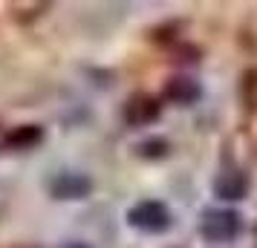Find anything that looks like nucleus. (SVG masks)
<instances>
[{
  "mask_svg": "<svg viewBox=\"0 0 257 248\" xmlns=\"http://www.w3.org/2000/svg\"><path fill=\"white\" fill-rule=\"evenodd\" d=\"M243 213L234 208H208L199 216V234L205 242H231L243 234Z\"/></svg>",
  "mask_w": 257,
  "mask_h": 248,
  "instance_id": "nucleus-1",
  "label": "nucleus"
},
{
  "mask_svg": "<svg viewBox=\"0 0 257 248\" xmlns=\"http://www.w3.org/2000/svg\"><path fill=\"white\" fill-rule=\"evenodd\" d=\"M124 219L133 231H142V234H165L171 225H174V216H171V208L159 199H139L133 202L124 213Z\"/></svg>",
  "mask_w": 257,
  "mask_h": 248,
  "instance_id": "nucleus-2",
  "label": "nucleus"
},
{
  "mask_svg": "<svg viewBox=\"0 0 257 248\" xmlns=\"http://www.w3.org/2000/svg\"><path fill=\"white\" fill-rule=\"evenodd\" d=\"M49 193L61 202H70V199H87L93 193V179L81 173V170H58L55 176L47 182Z\"/></svg>",
  "mask_w": 257,
  "mask_h": 248,
  "instance_id": "nucleus-3",
  "label": "nucleus"
},
{
  "mask_svg": "<svg viewBox=\"0 0 257 248\" xmlns=\"http://www.w3.org/2000/svg\"><path fill=\"white\" fill-rule=\"evenodd\" d=\"M214 196L222 202H240L248 196V188H251V182H248V173L240 170V167H222L220 173L214 176Z\"/></svg>",
  "mask_w": 257,
  "mask_h": 248,
  "instance_id": "nucleus-4",
  "label": "nucleus"
},
{
  "mask_svg": "<svg viewBox=\"0 0 257 248\" xmlns=\"http://www.w3.org/2000/svg\"><path fill=\"white\" fill-rule=\"evenodd\" d=\"M121 116H124V121L130 127H148V124H153L156 118L162 116V104L151 93H133L124 101Z\"/></svg>",
  "mask_w": 257,
  "mask_h": 248,
  "instance_id": "nucleus-5",
  "label": "nucleus"
},
{
  "mask_svg": "<svg viewBox=\"0 0 257 248\" xmlns=\"http://www.w3.org/2000/svg\"><path fill=\"white\" fill-rule=\"evenodd\" d=\"M162 98L171 101V104H179V107L197 104L199 98H202V84H199L194 75H174V78L165 81Z\"/></svg>",
  "mask_w": 257,
  "mask_h": 248,
  "instance_id": "nucleus-6",
  "label": "nucleus"
},
{
  "mask_svg": "<svg viewBox=\"0 0 257 248\" xmlns=\"http://www.w3.org/2000/svg\"><path fill=\"white\" fill-rule=\"evenodd\" d=\"M41 142H44V130L38 124H18L12 130H6V139H3V144L12 150H32Z\"/></svg>",
  "mask_w": 257,
  "mask_h": 248,
  "instance_id": "nucleus-7",
  "label": "nucleus"
},
{
  "mask_svg": "<svg viewBox=\"0 0 257 248\" xmlns=\"http://www.w3.org/2000/svg\"><path fill=\"white\" fill-rule=\"evenodd\" d=\"M240 95H243V104L248 107V113L257 110V67L243 72V78H240Z\"/></svg>",
  "mask_w": 257,
  "mask_h": 248,
  "instance_id": "nucleus-8",
  "label": "nucleus"
},
{
  "mask_svg": "<svg viewBox=\"0 0 257 248\" xmlns=\"http://www.w3.org/2000/svg\"><path fill=\"white\" fill-rule=\"evenodd\" d=\"M168 147L171 144L165 142V139H145L142 144H136L142 159H162V156H168Z\"/></svg>",
  "mask_w": 257,
  "mask_h": 248,
  "instance_id": "nucleus-9",
  "label": "nucleus"
},
{
  "mask_svg": "<svg viewBox=\"0 0 257 248\" xmlns=\"http://www.w3.org/2000/svg\"><path fill=\"white\" fill-rule=\"evenodd\" d=\"M245 133H248V139H251V144H254V150H257V110H251V118H248Z\"/></svg>",
  "mask_w": 257,
  "mask_h": 248,
  "instance_id": "nucleus-10",
  "label": "nucleus"
},
{
  "mask_svg": "<svg viewBox=\"0 0 257 248\" xmlns=\"http://www.w3.org/2000/svg\"><path fill=\"white\" fill-rule=\"evenodd\" d=\"M61 248H90V245H84V242H67V245H61Z\"/></svg>",
  "mask_w": 257,
  "mask_h": 248,
  "instance_id": "nucleus-11",
  "label": "nucleus"
},
{
  "mask_svg": "<svg viewBox=\"0 0 257 248\" xmlns=\"http://www.w3.org/2000/svg\"><path fill=\"white\" fill-rule=\"evenodd\" d=\"M3 139H6V130H3V124H0V147H3Z\"/></svg>",
  "mask_w": 257,
  "mask_h": 248,
  "instance_id": "nucleus-12",
  "label": "nucleus"
}]
</instances>
